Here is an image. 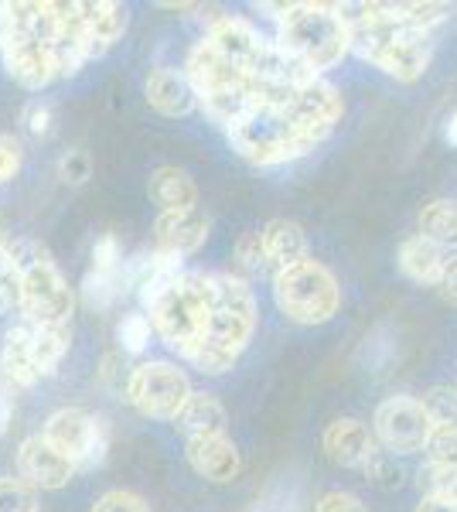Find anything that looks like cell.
Listing matches in <instances>:
<instances>
[{
  "instance_id": "1",
  "label": "cell",
  "mask_w": 457,
  "mask_h": 512,
  "mask_svg": "<svg viewBox=\"0 0 457 512\" xmlns=\"http://www.w3.org/2000/svg\"><path fill=\"white\" fill-rule=\"evenodd\" d=\"M154 332L198 373L222 376L256 332V297L236 274H178L147 308Z\"/></svg>"
},
{
  "instance_id": "2",
  "label": "cell",
  "mask_w": 457,
  "mask_h": 512,
  "mask_svg": "<svg viewBox=\"0 0 457 512\" xmlns=\"http://www.w3.org/2000/svg\"><path fill=\"white\" fill-rule=\"evenodd\" d=\"M58 38L62 14L52 0H0V59L24 89L41 93L58 79Z\"/></svg>"
},
{
  "instance_id": "3",
  "label": "cell",
  "mask_w": 457,
  "mask_h": 512,
  "mask_svg": "<svg viewBox=\"0 0 457 512\" xmlns=\"http://www.w3.org/2000/svg\"><path fill=\"white\" fill-rule=\"evenodd\" d=\"M342 11L352 31V52H359L362 62L396 82H417L427 72L434 55L430 35L406 28L389 4H345Z\"/></svg>"
},
{
  "instance_id": "4",
  "label": "cell",
  "mask_w": 457,
  "mask_h": 512,
  "mask_svg": "<svg viewBox=\"0 0 457 512\" xmlns=\"http://www.w3.org/2000/svg\"><path fill=\"white\" fill-rule=\"evenodd\" d=\"M263 11H273L277 18V45L314 76L335 69L352 48L342 4L304 0V4H263Z\"/></svg>"
},
{
  "instance_id": "5",
  "label": "cell",
  "mask_w": 457,
  "mask_h": 512,
  "mask_svg": "<svg viewBox=\"0 0 457 512\" xmlns=\"http://www.w3.org/2000/svg\"><path fill=\"white\" fill-rule=\"evenodd\" d=\"M18 263V308L28 325H69L76 294L58 270L52 253L38 239H11L7 243Z\"/></svg>"
},
{
  "instance_id": "6",
  "label": "cell",
  "mask_w": 457,
  "mask_h": 512,
  "mask_svg": "<svg viewBox=\"0 0 457 512\" xmlns=\"http://www.w3.org/2000/svg\"><path fill=\"white\" fill-rule=\"evenodd\" d=\"M273 301L294 325H324L342 308V284L324 263L304 260L273 277Z\"/></svg>"
},
{
  "instance_id": "7",
  "label": "cell",
  "mask_w": 457,
  "mask_h": 512,
  "mask_svg": "<svg viewBox=\"0 0 457 512\" xmlns=\"http://www.w3.org/2000/svg\"><path fill=\"white\" fill-rule=\"evenodd\" d=\"M123 393L140 414L157 420H174L191 400L188 376L171 362H140L127 376V390Z\"/></svg>"
},
{
  "instance_id": "8",
  "label": "cell",
  "mask_w": 457,
  "mask_h": 512,
  "mask_svg": "<svg viewBox=\"0 0 457 512\" xmlns=\"http://www.w3.org/2000/svg\"><path fill=\"white\" fill-rule=\"evenodd\" d=\"M52 448H58L76 468H96L106 458L110 448V431H106V420L93 417L79 407H62L45 420V431H41Z\"/></svg>"
},
{
  "instance_id": "9",
  "label": "cell",
  "mask_w": 457,
  "mask_h": 512,
  "mask_svg": "<svg viewBox=\"0 0 457 512\" xmlns=\"http://www.w3.org/2000/svg\"><path fill=\"white\" fill-rule=\"evenodd\" d=\"M430 424L427 410L417 396H389L376 407V417H372V434L382 444V451L389 454H413L423 451L430 441Z\"/></svg>"
},
{
  "instance_id": "10",
  "label": "cell",
  "mask_w": 457,
  "mask_h": 512,
  "mask_svg": "<svg viewBox=\"0 0 457 512\" xmlns=\"http://www.w3.org/2000/svg\"><path fill=\"white\" fill-rule=\"evenodd\" d=\"M18 472L31 489L55 492V489H65L79 468L72 465V461L65 458L58 448H52L45 437L35 434L18 448Z\"/></svg>"
},
{
  "instance_id": "11",
  "label": "cell",
  "mask_w": 457,
  "mask_h": 512,
  "mask_svg": "<svg viewBox=\"0 0 457 512\" xmlns=\"http://www.w3.org/2000/svg\"><path fill=\"white\" fill-rule=\"evenodd\" d=\"M209 239V219L202 209H181V212H161L154 219V250L171 256H191L198 253Z\"/></svg>"
},
{
  "instance_id": "12",
  "label": "cell",
  "mask_w": 457,
  "mask_h": 512,
  "mask_svg": "<svg viewBox=\"0 0 457 512\" xmlns=\"http://www.w3.org/2000/svg\"><path fill=\"white\" fill-rule=\"evenodd\" d=\"M321 448H324V454H328V461H335V465L365 468L372 454L379 451V441H376V434L362 424V420L338 417V420H331V424L324 427Z\"/></svg>"
},
{
  "instance_id": "13",
  "label": "cell",
  "mask_w": 457,
  "mask_h": 512,
  "mask_svg": "<svg viewBox=\"0 0 457 512\" xmlns=\"http://www.w3.org/2000/svg\"><path fill=\"white\" fill-rule=\"evenodd\" d=\"M188 465L195 468L209 482H232L243 468L236 444L229 441V434H212V437H188Z\"/></svg>"
},
{
  "instance_id": "14",
  "label": "cell",
  "mask_w": 457,
  "mask_h": 512,
  "mask_svg": "<svg viewBox=\"0 0 457 512\" xmlns=\"http://www.w3.org/2000/svg\"><path fill=\"white\" fill-rule=\"evenodd\" d=\"M144 93H147L151 110L164 113V117H188V113H195V106H198V96H195V89H191L188 76L178 69H168V65L151 69Z\"/></svg>"
},
{
  "instance_id": "15",
  "label": "cell",
  "mask_w": 457,
  "mask_h": 512,
  "mask_svg": "<svg viewBox=\"0 0 457 512\" xmlns=\"http://www.w3.org/2000/svg\"><path fill=\"white\" fill-rule=\"evenodd\" d=\"M396 263H400V274L406 280H413V284L440 287L447 263H451V253L440 250L437 243H430V239H423L417 233V236H410V239H403V243H400Z\"/></svg>"
},
{
  "instance_id": "16",
  "label": "cell",
  "mask_w": 457,
  "mask_h": 512,
  "mask_svg": "<svg viewBox=\"0 0 457 512\" xmlns=\"http://www.w3.org/2000/svg\"><path fill=\"white\" fill-rule=\"evenodd\" d=\"M260 233H263V246H267V270L273 277L297 267V263L311 260L307 256V236L294 219H270Z\"/></svg>"
},
{
  "instance_id": "17",
  "label": "cell",
  "mask_w": 457,
  "mask_h": 512,
  "mask_svg": "<svg viewBox=\"0 0 457 512\" xmlns=\"http://www.w3.org/2000/svg\"><path fill=\"white\" fill-rule=\"evenodd\" d=\"M0 373L11 386H35L41 373H38V362H35V349H31V325H14L11 332L4 335V349H0Z\"/></svg>"
},
{
  "instance_id": "18",
  "label": "cell",
  "mask_w": 457,
  "mask_h": 512,
  "mask_svg": "<svg viewBox=\"0 0 457 512\" xmlns=\"http://www.w3.org/2000/svg\"><path fill=\"white\" fill-rule=\"evenodd\" d=\"M147 195H151V202L161 212L198 209V205H195L198 202V185L191 181L188 171L171 168V164L151 171V178H147Z\"/></svg>"
},
{
  "instance_id": "19",
  "label": "cell",
  "mask_w": 457,
  "mask_h": 512,
  "mask_svg": "<svg viewBox=\"0 0 457 512\" xmlns=\"http://www.w3.org/2000/svg\"><path fill=\"white\" fill-rule=\"evenodd\" d=\"M174 427L185 437H212V434H226L229 417L226 407L212 393H191V400L174 417Z\"/></svg>"
},
{
  "instance_id": "20",
  "label": "cell",
  "mask_w": 457,
  "mask_h": 512,
  "mask_svg": "<svg viewBox=\"0 0 457 512\" xmlns=\"http://www.w3.org/2000/svg\"><path fill=\"white\" fill-rule=\"evenodd\" d=\"M82 11V21H86L89 35L99 41V48L103 52H110V48L127 35V24H130V14L123 4H116V0H86V4H79Z\"/></svg>"
},
{
  "instance_id": "21",
  "label": "cell",
  "mask_w": 457,
  "mask_h": 512,
  "mask_svg": "<svg viewBox=\"0 0 457 512\" xmlns=\"http://www.w3.org/2000/svg\"><path fill=\"white\" fill-rule=\"evenodd\" d=\"M420 236L437 243L440 250H457V202L454 198H434L420 209Z\"/></svg>"
},
{
  "instance_id": "22",
  "label": "cell",
  "mask_w": 457,
  "mask_h": 512,
  "mask_svg": "<svg viewBox=\"0 0 457 512\" xmlns=\"http://www.w3.org/2000/svg\"><path fill=\"white\" fill-rule=\"evenodd\" d=\"M72 328L69 325H31V349H35V362L41 376L58 373L62 359L69 355Z\"/></svg>"
},
{
  "instance_id": "23",
  "label": "cell",
  "mask_w": 457,
  "mask_h": 512,
  "mask_svg": "<svg viewBox=\"0 0 457 512\" xmlns=\"http://www.w3.org/2000/svg\"><path fill=\"white\" fill-rule=\"evenodd\" d=\"M389 7H393V14L406 24V28L423 31V35H430L437 24H444L454 14L451 4H430V0H427V4H420V0H410V4H389Z\"/></svg>"
},
{
  "instance_id": "24",
  "label": "cell",
  "mask_w": 457,
  "mask_h": 512,
  "mask_svg": "<svg viewBox=\"0 0 457 512\" xmlns=\"http://www.w3.org/2000/svg\"><path fill=\"white\" fill-rule=\"evenodd\" d=\"M400 345H396V332L389 325H376L369 335H365L362 345V362L369 373H386V366L396 359Z\"/></svg>"
},
{
  "instance_id": "25",
  "label": "cell",
  "mask_w": 457,
  "mask_h": 512,
  "mask_svg": "<svg viewBox=\"0 0 457 512\" xmlns=\"http://www.w3.org/2000/svg\"><path fill=\"white\" fill-rule=\"evenodd\" d=\"M236 277H256L270 274L267 270V246H263V233H243L236 239Z\"/></svg>"
},
{
  "instance_id": "26",
  "label": "cell",
  "mask_w": 457,
  "mask_h": 512,
  "mask_svg": "<svg viewBox=\"0 0 457 512\" xmlns=\"http://www.w3.org/2000/svg\"><path fill=\"white\" fill-rule=\"evenodd\" d=\"M434 427H457V386H434L420 396Z\"/></svg>"
},
{
  "instance_id": "27",
  "label": "cell",
  "mask_w": 457,
  "mask_h": 512,
  "mask_svg": "<svg viewBox=\"0 0 457 512\" xmlns=\"http://www.w3.org/2000/svg\"><path fill=\"white\" fill-rule=\"evenodd\" d=\"M0 512H38V495L24 478H0Z\"/></svg>"
},
{
  "instance_id": "28",
  "label": "cell",
  "mask_w": 457,
  "mask_h": 512,
  "mask_svg": "<svg viewBox=\"0 0 457 512\" xmlns=\"http://www.w3.org/2000/svg\"><path fill=\"white\" fill-rule=\"evenodd\" d=\"M151 335H154V325H151V318L147 315H123L120 318V325H116V338H120V345H123V352H144L147 349V342H151Z\"/></svg>"
},
{
  "instance_id": "29",
  "label": "cell",
  "mask_w": 457,
  "mask_h": 512,
  "mask_svg": "<svg viewBox=\"0 0 457 512\" xmlns=\"http://www.w3.org/2000/svg\"><path fill=\"white\" fill-rule=\"evenodd\" d=\"M417 485L423 492V499H434V495H451L454 485H457V468H447V465H434V461H427V465L417 472Z\"/></svg>"
},
{
  "instance_id": "30",
  "label": "cell",
  "mask_w": 457,
  "mask_h": 512,
  "mask_svg": "<svg viewBox=\"0 0 457 512\" xmlns=\"http://www.w3.org/2000/svg\"><path fill=\"white\" fill-rule=\"evenodd\" d=\"M423 451H427V461H434V465L457 468V427H434Z\"/></svg>"
},
{
  "instance_id": "31",
  "label": "cell",
  "mask_w": 457,
  "mask_h": 512,
  "mask_svg": "<svg viewBox=\"0 0 457 512\" xmlns=\"http://www.w3.org/2000/svg\"><path fill=\"white\" fill-rule=\"evenodd\" d=\"M89 512H151L144 499H140L137 492H127V489H113L106 495H99L93 502V509Z\"/></svg>"
},
{
  "instance_id": "32",
  "label": "cell",
  "mask_w": 457,
  "mask_h": 512,
  "mask_svg": "<svg viewBox=\"0 0 457 512\" xmlns=\"http://www.w3.org/2000/svg\"><path fill=\"white\" fill-rule=\"evenodd\" d=\"M120 267H123V256H120V243H116V236L96 239L89 270H93V274H113V270H120Z\"/></svg>"
},
{
  "instance_id": "33",
  "label": "cell",
  "mask_w": 457,
  "mask_h": 512,
  "mask_svg": "<svg viewBox=\"0 0 457 512\" xmlns=\"http://www.w3.org/2000/svg\"><path fill=\"white\" fill-rule=\"evenodd\" d=\"M21 164H24L21 140H18V137H11V134H0V185L18 175Z\"/></svg>"
},
{
  "instance_id": "34",
  "label": "cell",
  "mask_w": 457,
  "mask_h": 512,
  "mask_svg": "<svg viewBox=\"0 0 457 512\" xmlns=\"http://www.w3.org/2000/svg\"><path fill=\"white\" fill-rule=\"evenodd\" d=\"M362 472L369 475L372 482H379V485H396V482H400V468L393 465V454H389V451L372 454L369 465H365Z\"/></svg>"
},
{
  "instance_id": "35",
  "label": "cell",
  "mask_w": 457,
  "mask_h": 512,
  "mask_svg": "<svg viewBox=\"0 0 457 512\" xmlns=\"http://www.w3.org/2000/svg\"><path fill=\"white\" fill-rule=\"evenodd\" d=\"M314 512H365L362 499L352 492H324L318 502H314Z\"/></svg>"
},
{
  "instance_id": "36",
  "label": "cell",
  "mask_w": 457,
  "mask_h": 512,
  "mask_svg": "<svg viewBox=\"0 0 457 512\" xmlns=\"http://www.w3.org/2000/svg\"><path fill=\"white\" fill-rule=\"evenodd\" d=\"M58 171H62V178L69 181V185H82V181L89 178V158L82 151H69L58 164Z\"/></svg>"
},
{
  "instance_id": "37",
  "label": "cell",
  "mask_w": 457,
  "mask_h": 512,
  "mask_svg": "<svg viewBox=\"0 0 457 512\" xmlns=\"http://www.w3.org/2000/svg\"><path fill=\"white\" fill-rule=\"evenodd\" d=\"M0 287H7L14 294V301H18V263H14L7 243H0Z\"/></svg>"
},
{
  "instance_id": "38",
  "label": "cell",
  "mask_w": 457,
  "mask_h": 512,
  "mask_svg": "<svg viewBox=\"0 0 457 512\" xmlns=\"http://www.w3.org/2000/svg\"><path fill=\"white\" fill-rule=\"evenodd\" d=\"M48 127H52V110H48V106H41V103H31L28 106V130L35 137H45Z\"/></svg>"
},
{
  "instance_id": "39",
  "label": "cell",
  "mask_w": 457,
  "mask_h": 512,
  "mask_svg": "<svg viewBox=\"0 0 457 512\" xmlns=\"http://www.w3.org/2000/svg\"><path fill=\"white\" fill-rule=\"evenodd\" d=\"M440 297H444L447 304H454L457 308V256H451V263H447V270H444V280H440Z\"/></svg>"
},
{
  "instance_id": "40",
  "label": "cell",
  "mask_w": 457,
  "mask_h": 512,
  "mask_svg": "<svg viewBox=\"0 0 457 512\" xmlns=\"http://www.w3.org/2000/svg\"><path fill=\"white\" fill-rule=\"evenodd\" d=\"M417 512H457V502L447 499V495H434V499H423Z\"/></svg>"
},
{
  "instance_id": "41",
  "label": "cell",
  "mask_w": 457,
  "mask_h": 512,
  "mask_svg": "<svg viewBox=\"0 0 457 512\" xmlns=\"http://www.w3.org/2000/svg\"><path fill=\"white\" fill-rule=\"evenodd\" d=\"M11 417H14V403L7 390L0 386V434H7V427H11Z\"/></svg>"
},
{
  "instance_id": "42",
  "label": "cell",
  "mask_w": 457,
  "mask_h": 512,
  "mask_svg": "<svg viewBox=\"0 0 457 512\" xmlns=\"http://www.w3.org/2000/svg\"><path fill=\"white\" fill-rule=\"evenodd\" d=\"M444 137H447V144L457 147V110L451 113V120H447V127H444Z\"/></svg>"
},
{
  "instance_id": "43",
  "label": "cell",
  "mask_w": 457,
  "mask_h": 512,
  "mask_svg": "<svg viewBox=\"0 0 457 512\" xmlns=\"http://www.w3.org/2000/svg\"><path fill=\"white\" fill-rule=\"evenodd\" d=\"M11 304H18V301H14V294L7 291V287H0V315H4V311L11 308Z\"/></svg>"
},
{
  "instance_id": "44",
  "label": "cell",
  "mask_w": 457,
  "mask_h": 512,
  "mask_svg": "<svg viewBox=\"0 0 457 512\" xmlns=\"http://www.w3.org/2000/svg\"><path fill=\"white\" fill-rule=\"evenodd\" d=\"M447 499H454V502H457V485H454V492H451V495H447Z\"/></svg>"
}]
</instances>
